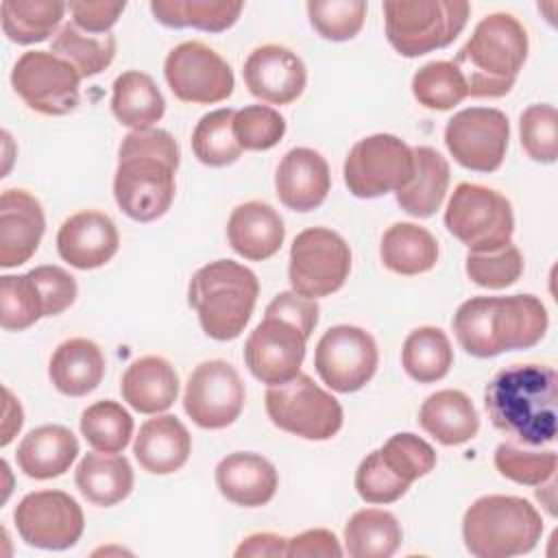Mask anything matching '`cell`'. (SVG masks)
<instances>
[{
    "label": "cell",
    "mask_w": 558,
    "mask_h": 558,
    "mask_svg": "<svg viewBox=\"0 0 558 558\" xmlns=\"http://www.w3.org/2000/svg\"><path fill=\"white\" fill-rule=\"evenodd\" d=\"M558 377L547 364H512L501 368L484 390L490 423L514 442L541 447L558 432Z\"/></svg>",
    "instance_id": "obj_1"
},
{
    "label": "cell",
    "mask_w": 558,
    "mask_h": 558,
    "mask_svg": "<svg viewBox=\"0 0 558 558\" xmlns=\"http://www.w3.org/2000/svg\"><path fill=\"white\" fill-rule=\"evenodd\" d=\"M179 144L163 129H142L124 135L118 150L113 196L135 222L161 218L174 201Z\"/></svg>",
    "instance_id": "obj_2"
},
{
    "label": "cell",
    "mask_w": 558,
    "mask_h": 558,
    "mask_svg": "<svg viewBox=\"0 0 558 558\" xmlns=\"http://www.w3.org/2000/svg\"><path fill=\"white\" fill-rule=\"evenodd\" d=\"M458 344L473 357L530 349L547 331L549 316L534 294L471 296L453 314Z\"/></svg>",
    "instance_id": "obj_3"
},
{
    "label": "cell",
    "mask_w": 558,
    "mask_h": 558,
    "mask_svg": "<svg viewBox=\"0 0 558 558\" xmlns=\"http://www.w3.org/2000/svg\"><path fill=\"white\" fill-rule=\"evenodd\" d=\"M527 48V31L514 15L490 13L477 22L453 65L464 76L469 96L501 98L512 89Z\"/></svg>",
    "instance_id": "obj_4"
},
{
    "label": "cell",
    "mask_w": 558,
    "mask_h": 558,
    "mask_svg": "<svg viewBox=\"0 0 558 558\" xmlns=\"http://www.w3.org/2000/svg\"><path fill=\"white\" fill-rule=\"evenodd\" d=\"M259 281L255 272L233 259H216L198 268L187 286V303L203 331L227 342L238 338L251 320Z\"/></svg>",
    "instance_id": "obj_5"
},
{
    "label": "cell",
    "mask_w": 558,
    "mask_h": 558,
    "mask_svg": "<svg viewBox=\"0 0 558 558\" xmlns=\"http://www.w3.org/2000/svg\"><path fill=\"white\" fill-rule=\"evenodd\" d=\"M543 534L541 512L523 497L484 495L462 519V538L477 558L521 556L536 547Z\"/></svg>",
    "instance_id": "obj_6"
},
{
    "label": "cell",
    "mask_w": 558,
    "mask_h": 558,
    "mask_svg": "<svg viewBox=\"0 0 558 558\" xmlns=\"http://www.w3.org/2000/svg\"><path fill=\"white\" fill-rule=\"evenodd\" d=\"M469 13V2L458 0H388L386 37L401 57H421L447 48L466 26Z\"/></svg>",
    "instance_id": "obj_7"
},
{
    "label": "cell",
    "mask_w": 558,
    "mask_h": 558,
    "mask_svg": "<svg viewBox=\"0 0 558 558\" xmlns=\"http://www.w3.org/2000/svg\"><path fill=\"white\" fill-rule=\"evenodd\" d=\"M445 227L469 253H490L512 240V205L493 187L458 183L445 209Z\"/></svg>",
    "instance_id": "obj_8"
},
{
    "label": "cell",
    "mask_w": 558,
    "mask_h": 558,
    "mask_svg": "<svg viewBox=\"0 0 558 558\" xmlns=\"http://www.w3.org/2000/svg\"><path fill=\"white\" fill-rule=\"evenodd\" d=\"M266 414L270 423L305 440H329L342 427V405L305 373L286 384L268 386Z\"/></svg>",
    "instance_id": "obj_9"
},
{
    "label": "cell",
    "mask_w": 558,
    "mask_h": 558,
    "mask_svg": "<svg viewBox=\"0 0 558 558\" xmlns=\"http://www.w3.org/2000/svg\"><path fill=\"white\" fill-rule=\"evenodd\" d=\"M344 183L357 198H377L405 187L414 174L412 148L390 133L355 142L344 159Z\"/></svg>",
    "instance_id": "obj_10"
},
{
    "label": "cell",
    "mask_w": 558,
    "mask_h": 558,
    "mask_svg": "<svg viewBox=\"0 0 558 558\" xmlns=\"http://www.w3.org/2000/svg\"><path fill=\"white\" fill-rule=\"evenodd\" d=\"M351 270V251L344 238L327 227L301 231L290 246L288 279L296 294L318 299L338 292Z\"/></svg>",
    "instance_id": "obj_11"
},
{
    "label": "cell",
    "mask_w": 558,
    "mask_h": 558,
    "mask_svg": "<svg viewBox=\"0 0 558 558\" xmlns=\"http://www.w3.org/2000/svg\"><path fill=\"white\" fill-rule=\"evenodd\" d=\"M11 85L24 105L44 116H68L81 100V74L52 50L24 52L11 70Z\"/></svg>",
    "instance_id": "obj_12"
},
{
    "label": "cell",
    "mask_w": 558,
    "mask_h": 558,
    "mask_svg": "<svg viewBox=\"0 0 558 558\" xmlns=\"http://www.w3.org/2000/svg\"><path fill=\"white\" fill-rule=\"evenodd\" d=\"M163 76L179 100L194 105L227 100L235 87L231 65L203 41L174 46L166 57Z\"/></svg>",
    "instance_id": "obj_13"
},
{
    "label": "cell",
    "mask_w": 558,
    "mask_h": 558,
    "mask_svg": "<svg viewBox=\"0 0 558 558\" xmlns=\"http://www.w3.org/2000/svg\"><path fill=\"white\" fill-rule=\"evenodd\" d=\"M379 362L375 338L355 325H336L327 329L314 351L318 377L336 392H355L364 388Z\"/></svg>",
    "instance_id": "obj_14"
},
{
    "label": "cell",
    "mask_w": 558,
    "mask_h": 558,
    "mask_svg": "<svg viewBox=\"0 0 558 558\" xmlns=\"http://www.w3.org/2000/svg\"><path fill=\"white\" fill-rule=\"evenodd\" d=\"M510 124L504 111L469 107L458 111L445 126V146L466 170L495 172L506 157Z\"/></svg>",
    "instance_id": "obj_15"
},
{
    "label": "cell",
    "mask_w": 558,
    "mask_h": 558,
    "mask_svg": "<svg viewBox=\"0 0 558 558\" xmlns=\"http://www.w3.org/2000/svg\"><path fill=\"white\" fill-rule=\"evenodd\" d=\"M13 521L26 545L54 551L74 547L85 527L78 501L63 490L28 493L15 506Z\"/></svg>",
    "instance_id": "obj_16"
},
{
    "label": "cell",
    "mask_w": 558,
    "mask_h": 558,
    "mask_svg": "<svg viewBox=\"0 0 558 558\" xmlns=\"http://www.w3.org/2000/svg\"><path fill=\"white\" fill-rule=\"evenodd\" d=\"M240 373L225 360L201 362L187 377L183 408L203 429H222L235 423L244 408Z\"/></svg>",
    "instance_id": "obj_17"
},
{
    "label": "cell",
    "mask_w": 558,
    "mask_h": 558,
    "mask_svg": "<svg viewBox=\"0 0 558 558\" xmlns=\"http://www.w3.org/2000/svg\"><path fill=\"white\" fill-rule=\"evenodd\" d=\"M307 336L281 316H264L244 342V362L255 379L286 384L301 373Z\"/></svg>",
    "instance_id": "obj_18"
},
{
    "label": "cell",
    "mask_w": 558,
    "mask_h": 558,
    "mask_svg": "<svg viewBox=\"0 0 558 558\" xmlns=\"http://www.w3.org/2000/svg\"><path fill=\"white\" fill-rule=\"evenodd\" d=\"M248 92L270 105L294 102L307 83V72L296 52L279 44L255 48L242 70Z\"/></svg>",
    "instance_id": "obj_19"
},
{
    "label": "cell",
    "mask_w": 558,
    "mask_h": 558,
    "mask_svg": "<svg viewBox=\"0 0 558 558\" xmlns=\"http://www.w3.org/2000/svg\"><path fill=\"white\" fill-rule=\"evenodd\" d=\"M120 246L116 222L96 209L76 211L63 220L57 233V251L63 262L78 270L105 266Z\"/></svg>",
    "instance_id": "obj_20"
},
{
    "label": "cell",
    "mask_w": 558,
    "mask_h": 558,
    "mask_svg": "<svg viewBox=\"0 0 558 558\" xmlns=\"http://www.w3.org/2000/svg\"><path fill=\"white\" fill-rule=\"evenodd\" d=\"M46 231L41 203L26 190H4L0 196V266L15 268L28 262Z\"/></svg>",
    "instance_id": "obj_21"
},
{
    "label": "cell",
    "mask_w": 558,
    "mask_h": 558,
    "mask_svg": "<svg viewBox=\"0 0 558 558\" xmlns=\"http://www.w3.org/2000/svg\"><path fill=\"white\" fill-rule=\"evenodd\" d=\"M329 166L318 150L299 146L281 157L275 172V190L288 209L312 211L320 207L329 194Z\"/></svg>",
    "instance_id": "obj_22"
},
{
    "label": "cell",
    "mask_w": 558,
    "mask_h": 558,
    "mask_svg": "<svg viewBox=\"0 0 558 558\" xmlns=\"http://www.w3.org/2000/svg\"><path fill=\"white\" fill-rule=\"evenodd\" d=\"M216 486L225 499L242 508L266 506L279 486L270 460L253 451H233L216 464Z\"/></svg>",
    "instance_id": "obj_23"
},
{
    "label": "cell",
    "mask_w": 558,
    "mask_h": 558,
    "mask_svg": "<svg viewBox=\"0 0 558 558\" xmlns=\"http://www.w3.org/2000/svg\"><path fill=\"white\" fill-rule=\"evenodd\" d=\"M227 238L231 248L251 262L272 257L286 238V227L279 211L262 201L238 205L227 222Z\"/></svg>",
    "instance_id": "obj_24"
},
{
    "label": "cell",
    "mask_w": 558,
    "mask_h": 558,
    "mask_svg": "<svg viewBox=\"0 0 558 558\" xmlns=\"http://www.w3.org/2000/svg\"><path fill=\"white\" fill-rule=\"evenodd\" d=\"M140 466L153 475H170L179 471L192 453V436L187 427L172 414L148 418L133 442Z\"/></svg>",
    "instance_id": "obj_25"
},
{
    "label": "cell",
    "mask_w": 558,
    "mask_h": 558,
    "mask_svg": "<svg viewBox=\"0 0 558 558\" xmlns=\"http://www.w3.org/2000/svg\"><path fill=\"white\" fill-rule=\"evenodd\" d=\"M120 390L135 412L159 414L177 401L179 375L161 355H144L126 366Z\"/></svg>",
    "instance_id": "obj_26"
},
{
    "label": "cell",
    "mask_w": 558,
    "mask_h": 558,
    "mask_svg": "<svg viewBox=\"0 0 558 558\" xmlns=\"http://www.w3.org/2000/svg\"><path fill=\"white\" fill-rule=\"evenodd\" d=\"M78 453L76 436L63 425H39L17 445V466L33 480L63 475Z\"/></svg>",
    "instance_id": "obj_27"
},
{
    "label": "cell",
    "mask_w": 558,
    "mask_h": 558,
    "mask_svg": "<svg viewBox=\"0 0 558 558\" xmlns=\"http://www.w3.org/2000/svg\"><path fill=\"white\" fill-rule=\"evenodd\" d=\"M52 386L68 397H85L98 388L105 377V355L94 340H63L48 364Z\"/></svg>",
    "instance_id": "obj_28"
},
{
    "label": "cell",
    "mask_w": 558,
    "mask_h": 558,
    "mask_svg": "<svg viewBox=\"0 0 558 558\" xmlns=\"http://www.w3.org/2000/svg\"><path fill=\"white\" fill-rule=\"evenodd\" d=\"M418 425L440 445L456 447L469 442L477 434L480 414L462 390L445 388L423 401Z\"/></svg>",
    "instance_id": "obj_29"
},
{
    "label": "cell",
    "mask_w": 558,
    "mask_h": 558,
    "mask_svg": "<svg viewBox=\"0 0 558 558\" xmlns=\"http://www.w3.org/2000/svg\"><path fill=\"white\" fill-rule=\"evenodd\" d=\"M414 155V174L405 187L397 194V205L414 216L429 218L440 209L447 187H449V163L432 146L412 148Z\"/></svg>",
    "instance_id": "obj_30"
},
{
    "label": "cell",
    "mask_w": 558,
    "mask_h": 558,
    "mask_svg": "<svg viewBox=\"0 0 558 558\" xmlns=\"http://www.w3.org/2000/svg\"><path fill=\"white\" fill-rule=\"evenodd\" d=\"M74 482L78 493L94 506H116L133 490V469L118 453H85L76 466Z\"/></svg>",
    "instance_id": "obj_31"
},
{
    "label": "cell",
    "mask_w": 558,
    "mask_h": 558,
    "mask_svg": "<svg viewBox=\"0 0 558 558\" xmlns=\"http://www.w3.org/2000/svg\"><path fill=\"white\" fill-rule=\"evenodd\" d=\"M379 257L388 270L414 277L436 266L438 242L425 227L414 222H395L381 235Z\"/></svg>",
    "instance_id": "obj_32"
},
{
    "label": "cell",
    "mask_w": 558,
    "mask_h": 558,
    "mask_svg": "<svg viewBox=\"0 0 558 558\" xmlns=\"http://www.w3.org/2000/svg\"><path fill=\"white\" fill-rule=\"evenodd\" d=\"M111 111L120 124L142 131L163 118L166 100L146 72L126 70L113 81Z\"/></svg>",
    "instance_id": "obj_33"
},
{
    "label": "cell",
    "mask_w": 558,
    "mask_h": 558,
    "mask_svg": "<svg viewBox=\"0 0 558 558\" xmlns=\"http://www.w3.org/2000/svg\"><path fill=\"white\" fill-rule=\"evenodd\" d=\"M403 538L397 517L388 510H357L344 525V551L351 558H390Z\"/></svg>",
    "instance_id": "obj_34"
},
{
    "label": "cell",
    "mask_w": 558,
    "mask_h": 558,
    "mask_svg": "<svg viewBox=\"0 0 558 558\" xmlns=\"http://www.w3.org/2000/svg\"><path fill=\"white\" fill-rule=\"evenodd\" d=\"M244 4L218 0H153L150 13L157 22L170 28H198L207 33H222L231 28Z\"/></svg>",
    "instance_id": "obj_35"
},
{
    "label": "cell",
    "mask_w": 558,
    "mask_h": 558,
    "mask_svg": "<svg viewBox=\"0 0 558 558\" xmlns=\"http://www.w3.org/2000/svg\"><path fill=\"white\" fill-rule=\"evenodd\" d=\"M403 371L418 384L442 379L453 364V349L440 327H416L408 333L401 349Z\"/></svg>",
    "instance_id": "obj_36"
},
{
    "label": "cell",
    "mask_w": 558,
    "mask_h": 558,
    "mask_svg": "<svg viewBox=\"0 0 558 558\" xmlns=\"http://www.w3.org/2000/svg\"><path fill=\"white\" fill-rule=\"evenodd\" d=\"M68 4L59 0H4L0 4L2 31L15 44L48 39L59 26Z\"/></svg>",
    "instance_id": "obj_37"
},
{
    "label": "cell",
    "mask_w": 558,
    "mask_h": 558,
    "mask_svg": "<svg viewBox=\"0 0 558 558\" xmlns=\"http://www.w3.org/2000/svg\"><path fill=\"white\" fill-rule=\"evenodd\" d=\"M52 52L70 61L81 78H87L109 68L116 57V37L111 33L92 35L81 31L74 22H68L54 35Z\"/></svg>",
    "instance_id": "obj_38"
},
{
    "label": "cell",
    "mask_w": 558,
    "mask_h": 558,
    "mask_svg": "<svg viewBox=\"0 0 558 558\" xmlns=\"http://www.w3.org/2000/svg\"><path fill=\"white\" fill-rule=\"evenodd\" d=\"M235 109H216L205 113L192 131L194 157L209 168H225L240 159L242 148L233 137Z\"/></svg>",
    "instance_id": "obj_39"
},
{
    "label": "cell",
    "mask_w": 558,
    "mask_h": 558,
    "mask_svg": "<svg viewBox=\"0 0 558 558\" xmlns=\"http://www.w3.org/2000/svg\"><path fill=\"white\" fill-rule=\"evenodd\" d=\"M81 434L96 451L118 453L133 436V416L118 401L102 399L83 410Z\"/></svg>",
    "instance_id": "obj_40"
},
{
    "label": "cell",
    "mask_w": 558,
    "mask_h": 558,
    "mask_svg": "<svg viewBox=\"0 0 558 558\" xmlns=\"http://www.w3.org/2000/svg\"><path fill=\"white\" fill-rule=\"evenodd\" d=\"M412 94L418 105L434 111H447L460 105L469 96V89L453 61H429L414 72Z\"/></svg>",
    "instance_id": "obj_41"
},
{
    "label": "cell",
    "mask_w": 558,
    "mask_h": 558,
    "mask_svg": "<svg viewBox=\"0 0 558 558\" xmlns=\"http://www.w3.org/2000/svg\"><path fill=\"white\" fill-rule=\"evenodd\" d=\"M556 451L532 449L514 440H506L495 449V469L510 482L525 486H543L556 473Z\"/></svg>",
    "instance_id": "obj_42"
},
{
    "label": "cell",
    "mask_w": 558,
    "mask_h": 558,
    "mask_svg": "<svg viewBox=\"0 0 558 558\" xmlns=\"http://www.w3.org/2000/svg\"><path fill=\"white\" fill-rule=\"evenodd\" d=\"M44 316V301L31 272L0 277V323L7 331H24Z\"/></svg>",
    "instance_id": "obj_43"
},
{
    "label": "cell",
    "mask_w": 558,
    "mask_h": 558,
    "mask_svg": "<svg viewBox=\"0 0 558 558\" xmlns=\"http://www.w3.org/2000/svg\"><path fill=\"white\" fill-rule=\"evenodd\" d=\"M305 9L314 31L329 41L353 39L366 17V2L362 0H310Z\"/></svg>",
    "instance_id": "obj_44"
},
{
    "label": "cell",
    "mask_w": 558,
    "mask_h": 558,
    "mask_svg": "<svg viewBox=\"0 0 558 558\" xmlns=\"http://www.w3.org/2000/svg\"><path fill=\"white\" fill-rule=\"evenodd\" d=\"M286 135V118L266 105H248L233 116V137L242 150H268Z\"/></svg>",
    "instance_id": "obj_45"
},
{
    "label": "cell",
    "mask_w": 558,
    "mask_h": 558,
    "mask_svg": "<svg viewBox=\"0 0 558 558\" xmlns=\"http://www.w3.org/2000/svg\"><path fill=\"white\" fill-rule=\"evenodd\" d=\"M521 146L530 159L554 163L558 157V113L554 105H530L519 120Z\"/></svg>",
    "instance_id": "obj_46"
},
{
    "label": "cell",
    "mask_w": 558,
    "mask_h": 558,
    "mask_svg": "<svg viewBox=\"0 0 558 558\" xmlns=\"http://www.w3.org/2000/svg\"><path fill=\"white\" fill-rule=\"evenodd\" d=\"M379 453H381V460L388 464V469L410 484L427 475L436 466L434 447L410 432L390 436L379 449Z\"/></svg>",
    "instance_id": "obj_47"
},
{
    "label": "cell",
    "mask_w": 558,
    "mask_h": 558,
    "mask_svg": "<svg viewBox=\"0 0 558 558\" xmlns=\"http://www.w3.org/2000/svg\"><path fill=\"white\" fill-rule=\"evenodd\" d=\"M464 268L473 283L488 290H501L512 286L521 277L523 255L510 242L490 253H469Z\"/></svg>",
    "instance_id": "obj_48"
},
{
    "label": "cell",
    "mask_w": 558,
    "mask_h": 558,
    "mask_svg": "<svg viewBox=\"0 0 558 558\" xmlns=\"http://www.w3.org/2000/svg\"><path fill=\"white\" fill-rule=\"evenodd\" d=\"M410 482L395 475L381 460L379 449L371 451L355 471V490L366 504H392L401 499Z\"/></svg>",
    "instance_id": "obj_49"
},
{
    "label": "cell",
    "mask_w": 558,
    "mask_h": 558,
    "mask_svg": "<svg viewBox=\"0 0 558 558\" xmlns=\"http://www.w3.org/2000/svg\"><path fill=\"white\" fill-rule=\"evenodd\" d=\"M39 288L44 301V316H57L65 312L76 299V281L61 266H37L28 270Z\"/></svg>",
    "instance_id": "obj_50"
},
{
    "label": "cell",
    "mask_w": 558,
    "mask_h": 558,
    "mask_svg": "<svg viewBox=\"0 0 558 558\" xmlns=\"http://www.w3.org/2000/svg\"><path fill=\"white\" fill-rule=\"evenodd\" d=\"M318 312H320V307H318L316 299H307V296L290 290V292H279L268 303L264 316H281V318L294 323L310 338L314 327L318 325Z\"/></svg>",
    "instance_id": "obj_51"
},
{
    "label": "cell",
    "mask_w": 558,
    "mask_h": 558,
    "mask_svg": "<svg viewBox=\"0 0 558 558\" xmlns=\"http://www.w3.org/2000/svg\"><path fill=\"white\" fill-rule=\"evenodd\" d=\"M124 2H70L72 22L92 35H105L124 11Z\"/></svg>",
    "instance_id": "obj_52"
},
{
    "label": "cell",
    "mask_w": 558,
    "mask_h": 558,
    "mask_svg": "<svg viewBox=\"0 0 558 558\" xmlns=\"http://www.w3.org/2000/svg\"><path fill=\"white\" fill-rule=\"evenodd\" d=\"M344 551L340 541L333 532L325 527L305 530L292 538H288L286 556L290 558H305V556H320V558H340Z\"/></svg>",
    "instance_id": "obj_53"
},
{
    "label": "cell",
    "mask_w": 558,
    "mask_h": 558,
    "mask_svg": "<svg viewBox=\"0 0 558 558\" xmlns=\"http://www.w3.org/2000/svg\"><path fill=\"white\" fill-rule=\"evenodd\" d=\"M286 547H288V538L272 534V532H257L246 536L238 549H235V558H279L286 556Z\"/></svg>",
    "instance_id": "obj_54"
},
{
    "label": "cell",
    "mask_w": 558,
    "mask_h": 558,
    "mask_svg": "<svg viewBox=\"0 0 558 558\" xmlns=\"http://www.w3.org/2000/svg\"><path fill=\"white\" fill-rule=\"evenodd\" d=\"M22 423H24L22 405H20V401H15L11 390L4 388V418H2V438H0L2 447H7L13 440V436L20 432Z\"/></svg>",
    "instance_id": "obj_55"
}]
</instances>
